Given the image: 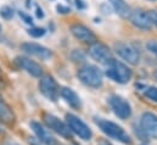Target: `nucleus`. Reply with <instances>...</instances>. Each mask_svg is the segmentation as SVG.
Returning a JSON list of instances; mask_svg holds the SVG:
<instances>
[{"mask_svg": "<svg viewBox=\"0 0 157 145\" xmlns=\"http://www.w3.org/2000/svg\"><path fill=\"white\" fill-rule=\"evenodd\" d=\"M95 123L99 126V128L106 135H109L113 139H117L123 144H132L130 137L125 133V131L121 126L116 124L115 122H111V121H107V120H104V118H95Z\"/></svg>", "mask_w": 157, "mask_h": 145, "instance_id": "f257e3e1", "label": "nucleus"}, {"mask_svg": "<svg viewBox=\"0 0 157 145\" xmlns=\"http://www.w3.org/2000/svg\"><path fill=\"white\" fill-rule=\"evenodd\" d=\"M79 80L90 88H99L102 85V72L94 65H84L77 72Z\"/></svg>", "mask_w": 157, "mask_h": 145, "instance_id": "f03ea898", "label": "nucleus"}, {"mask_svg": "<svg viewBox=\"0 0 157 145\" xmlns=\"http://www.w3.org/2000/svg\"><path fill=\"white\" fill-rule=\"evenodd\" d=\"M107 65H109V67L106 70V76L109 78L113 79L115 82L121 83V84L128 83L130 80L133 73H132V70L127 65H124L119 61H116L113 59Z\"/></svg>", "mask_w": 157, "mask_h": 145, "instance_id": "7ed1b4c3", "label": "nucleus"}, {"mask_svg": "<svg viewBox=\"0 0 157 145\" xmlns=\"http://www.w3.org/2000/svg\"><path fill=\"white\" fill-rule=\"evenodd\" d=\"M39 90L40 93L49 100L51 101H56L59 99V95H60V89H59V85L56 83V80L51 77V76H43L39 80Z\"/></svg>", "mask_w": 157, "mask_h": 145, "instance_id": "20e7f679", "label": "nucleus"}, {"mask_svg": "<svg viewBox=\"0 0 157 145\" xmlns=\"http://www.w3.org/2000/svg\"><path fill=\"white\" fill-rule=\"evenodd\" d=\"M66 121H67V126L70 127L71 132L76 133L79 138L84 139V140H89L93 135L90 128L79 118L77 116L72 115V113H67L66 115Z\"/></svg>", "mask_w": 157, "mask_h": 145, "instance_id": "39448f33", "label": "nucleus"}, {"mask_svg": "<svg viewBox=\"0 0 157 145\" xmlns=\"http://www.w3.org/2000/svg\"><path fill=\"white\" fill-rule=\"evenodd\" d=\"M115 51L118 56H121L124 61H127L130 65H138L140 61V55L138 50L130 44L119 41L117 44H115Z\"/></svg>", "mask_w": 157, "mask_h": 145, "instance_id": "423d86ee", "label": "nucleus"}, {"mask_svg": "<svg viewBox=\"0 0 157 145\" xmlns=\"http://www.w3.org/2000/svg\"><path fill=\"white\" fill-rule=\"evenodd\" d=\"M89 55L91 59L101 64H109L112 60L110 48L101 41H95L89 45Z\"/></svg>", "mask_w": 157, "mask_h": 145, "instance_id": "0eeeda50", "label": "nucleus"}, {"mask_svg": "<svg viewBox=\"0 0 157 145\" xmlns=\"http://www.w3.org/2000/svg\"><path fill=\"white\" fill-rule=\"evenodd\" d=\"M44 122L46 123V126L50 129H52L55 133L60 134L61 137L67 138V139L72 138V133H71L70 127L65 122H62L60 118H57L56 116L50 115V113H45L44 115Z\"/></svg>", "mask_w": 157, "mask_h": 145, "instance_id": "6e6552de", "label": "nucleus"}, {"mask_svg": "<svg viewBox=\"0 0 157 145\" xmlns=\"http://www.w3.org/2000/svg\"><path fill=\"white\" fill-rule=\"evenodd\" d=\"M109 103H110V106L111 109L113 110L115 115L122 118V120H127L132 115V108L129 105V103L123 99L122 96H118V95H112L110 99H109Z\"/></svg>", "mask_w": 157, "mask_h": 145, "instance_id": "1a4fd4ad", "label": "nucleus"}, {"mask_svg": "<svg viewBox=\"0 0 157 145\" xmlns=\"http://www.w3.org/2000/svg\"><path fill=\"white\" fill-rule=\"evenodd\" d=\"M130 22L140 28V29H145V31H150L152 28V21L150 18V15H149V11H145V10H141V9H135V10H132V14H130V17H129Z\"/></svg>", "mask_w": 157, "mask_h": 145, "instance_id": "9d476101", "label": "nucleus"}, {"mask_svg": "<svg viewBox=\"0 0 157 145\" xmlns=\"http://www.w3.org/2000/svg\"><path fill=\"white\" fill-rule=\"evenodd\" d=\"M21 49L25 53H27L32 56H36L40 60H49V59L52 57V51L50 49H48L44 45L37 44V43H31V41L23 43L21 45Z\"/></svg>", "mask_w": 157, "mask_h": 145, "instance_id": "9b49d317", "label": "nucleus"}, {"mask_svg": "<svg viewBox=\"0 0 157 145\" xmlns=\"http://www.w3.org/2000/svg\"><path fill=\"white\" fill-rule=\"evenodd\" d=\"M141 131L146 137L157 139V116L151 112H145L140 120Z\"/></svg>", "mask_w": 157, "mask_h": 145, "instance_id": "f8f14e48", "label": "nucleus"}, {"mask_svg": "<svg viewBox=\"0 0 157 145\" xmlns=\"http://www.w3.org/2000/svg\"><path fill=\"white\" fill-rule=\"evenodd\" d=\"M15 62L18 65L20 69L25 70L27 73H29L33 77H43V69L40 67V65H38L36 61L26 57V56H17L15 59Z\"/></svg>", "mask_w": 157, "mask_h": 145, "instance_id": "ddd939ff", "label": "nucleus"}, {"mask_svg": "<svg viewBox=\"0 0 157 145\" xmlns=\"http://www.w3.org/2000/svg\"><path fill=\"white\" fill-rule=\"evenodd\" d=\"M71 33L76 39H78L80 41H84V43L93 44V43L98 41L96 36L94 34V32L91 29H89L88 27H85L83 25H79V23L71 26Z\"/></svg>", "mask_w": 157, "mask_h": 145, "instance_id": "4468645a", "label": "nucleus"}, {"mask_svg": "<svg viewBox=\"0 0 157 145\" xmlns=\"http://www.w3.org/2000/svg\"><path fill=\"white\" fill-rule=\"evenodd\" d=\"M29 126H31V128L33 129V132L36 133V135H37V138H38V140H39L40 143H43V144L45 145H56V139L51 135V133L43 126V124H40L39 122H36V121H32L31 123H29Z\"/></svg>", "mask_w": 157, "mask_h": 145, "instance_id": "2eb2a0df", "label": "nucleus"}, {"mask_svg": "<svg viewBox=\"0 0 157 145\" xmlns=\"http://www.w3.org/2000/svg\"><path fill=\"white\" fill-rule=\"evenodd\" d=\"M60 94L63 98V100L71 108H73V109H79L80 108V99H79V96L77 95V93L75 90H72L71 88H67V87L61 88Z\"/></svg>", "mask_w": 157, "mask_h": 145, "instance_id": "dca6fc26", "label": "nucleus"}, {"mask_svg": "<svg viewBox=\"0 0 157 145\" xmlns=\"http://www.w3.org/2000/svg\"><path fill=\"white\" fill-rule=\"evenodd\" d=\"M0 122L5 124H12L15 122L13 111L1 98H0Z\"/></svg>", "mask_w": 157, "mask_h": 145, "instance_id": "f3484780", "label": "nucleus"}, {"mask_svg": "<svg viewBox=\"0 0 157 145\" xmlns=\"http://www.w3.org/2000/svg\"><path fill=\"white\" fill-rule=\"evenodd\" d=\"M112 7L115 9V11L123 18H129L130 14H132V9L127 5V2L124 0H110Z\"/></svg>", "mask_w": 157, "mask_h": 145, "instance_id": "a211bd4d", "label": "nucleus"}, {"mask_svg": "<svg viewBox=\"0 0 157 145\" xmlns=\"http://www.w3.org/2000/svg\"><path fill=\"white\" fill-rule=\"evenodd\" d=\"M71 59H72L73 62H84L85 61V55L82 50L76 49L71 53Z\"/></svg>", "mask_w": 157, "mask_h": 145, "instance_id": "6ab92c4d", "label": "nucleus"}, {"mask_svg": "<svg viewBox=\"0 0 157 145\" xmlns=\"http://www.w3.org/2000/svg\"><path fill=\"white\" fill-rule=\"evenodd\" d=\"M0 16L5 20H10L13 17V9L10 6H2L0 7Z\"/></svg>", "mask_w": 157, "mask_h": 145, "instance_id": "aec40b11", "label": "nucleus"}, {"mask_svg": "<svg viewBox=\"0 0 157 145\" xmlns=\"http://www.w3.org/2000/svg\"><path fill=\"white\" fill-rule=\"evenodd\" d=\"M28 34L31 37H33V38H40V37H43L45 34V29L44 28H40V27H32V28H29L28 31Z\"/></svg>", "mask_w": 157, "mask_h": 145, "instance_id": "412c9836", "label": "nucleus"}, {"mask_svg": "<svg viewBox=\"0 0 157 145\" xmlns=\"http://www.w3.org/2000/svg\"><path fill=\"white\" fill-rule=\"evenodd\" d=\"M145 95H146L150 100L157 103V88L156 87H149V88L146 89V92H145Z\"/></svg>", "mask_w": 157, "mask_h": 145, "instance_id": "4be33fe9", "label": "nucleus"}, {"mask_svg": "<svg viewBox=\"0 0 157 145\" xmlns=\"http://www.w3.org/2000/svg\"><path fill=\"white\" fill-rule=\"evenodd\" d=\"M18 15H20V17H21V18H22L27 25H33V18H32L28 14H26L25 11H20V12H18Z\"/></svg>", "mask_w": 157, "mask_h": 145, "instance_id": "5701e85b", "label": "nucleus"}, {"mask_svg": "<svg viewBox=\"0 0 157 145\" xmlns=\"http://www.w3.org/2000/svg\"><path fill=\"white\" fill-rule=\"evenodd\" d=\"M146 48L152 53V54H155L157 56V41L156 40H151V41H149L147 44H146Z\"/></svg>", "mask_w": 157, "mask_h": 145, "instance_id": "b1692460", "label": "nucleus"}, {"mask_svg": "<svg viewBox=\"0 0 157 145\" xmlns=\"http://www.w3.org/2000/svg\"><path fill=\"white\" fill-rule=\"evenodd\" d=\"M56 10H57L59 14H62V15H66V14H70V12H71V9H70V7L63 6V5H61V4L56 5Z\"/></svg>", "mask_w": 157, "mask_h": 145, "instance_id": "393cba45", "label": "nucleus"}, {"mask_svg": "<svg viewBox=\"0 0 157 145\" xmlns=\"http://www.w3.org/2000/svg\"><path fill=\"white\" fill-rule=\"evenodd\" d=\"M149 15H150V18L152 21V25L157 26V11L156 10H151V11H149Z\"/></svg>", "mask_w": 157, "mask_h": 145, "instance_id": "a878e982", "label": "nucleus"}, {"mask_svg": "<svg viewBox=\"0 0 157 145\" xmlns=\"http://www.w3.org/2000/svg\"><path fill=\"white\" fill-rule=\"evenodd\" d=\"M36 14H37V17L38 18H43L44 17V11H43V9L40 7V6H36Z\"/></svg>", "mask_w": 157, "mask_h": 145, "instance_id": "bb28decb", "label": "nucleus"}, {"mask_svg": "<svg viewBox=\"0 0 157 145\" xmlns=\"http://www.w3.org/2000/svg\"><path fill=\"white\" fill-rule=\"evenodd\" d=\"M76 5H77L78 9H84L85 7V4H83L82 0H76Z\"/></svg>", "mask_w": 157, "mask_h": 145, "instance_id": "cd10ccee", "label": "nucleus"}, {"mask_svg": "<svg viewBox=\"0 0 157 145\" xmlns=\"http://www.w3.org/2000/svg\"><path fill=\"white\" fill-rule=\"evenodd\" d=\"M99 145H111L109 142H106V140H101L100 143H99Z\"/></svg>", "mask_w": 157, "mask_h": 145, "instance_id": "c85d7f7f", "label": "nucleus"}, {"mask_svg": "<svg viewBox=\"0 0 157 145\" xmlns=\"http://www.w3.org/2000/svg\"><path fill=\"white\" fill-rule=\"evenodd\" d=\"M5 145H18V144H16V143H13V142H7Z\"/></svg>", "mask_w": 157, "mask_h": 145, "instance_id": "c756f323", "label": "nucleus"}, {"mask_svg": "<svg viewBox=\"0 0 157 145\" xmlns=\"http://www.w3.org/2000/svg\"><path fill=\"white\" fill-rule=\"evenodd\" d=\"M154 77H155V79L157 80V70L155 71V73H154Z\"/></svg>", "mask_w": 157, "mask_h": 145, "instance_id": "7c9ffc66", "label": "nucleus"}, {"mask_svg": "<svg viewBox=\"0 0 157 145\" xmlns=\"http://www.w3.org/2000/svg\"><path fill=\"white\" fill-rule=\"evenodd\" d=\"M0 32H1V26H0Z\"/></svg>", "mask_w": 157, "mask_h": 145, "instance_id": "2f4dec72", "label": "nucleus"}]
</instances>
